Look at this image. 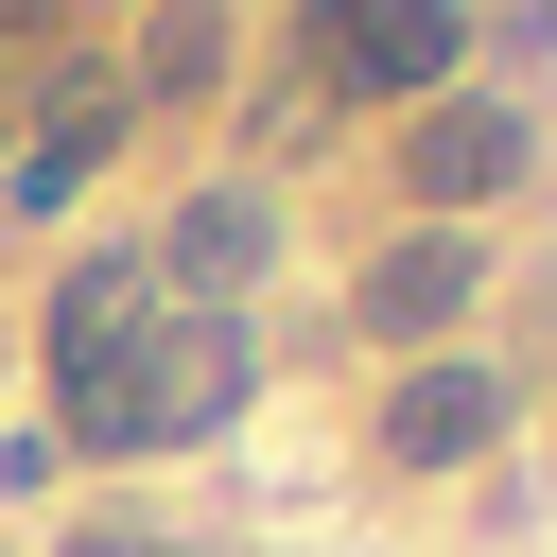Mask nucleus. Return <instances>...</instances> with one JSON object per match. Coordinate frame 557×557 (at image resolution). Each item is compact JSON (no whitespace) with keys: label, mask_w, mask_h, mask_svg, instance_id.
Returning <instances> with one entry per match:
<instances>
[{"label":"nucleus","mask_w":557,"mask_h":557,"mask_svg":"<svg viewBox=\"0 0 557 557\" xmlns=\"http://www.w3.org/2000/svg\"><path fill=\"white\" fill-rule=\"evenodd\" d=\"M244 383H261L244 313H157L104 383H70V400H52V435H70V453H191V435H226V418H244Z\"/></svg>","instance_id":"f257e3e1"},{"label":"nucleus","mask_w":557,"mask_h":557,"mask_svg":"<svg viewBox=\"0 0 557 557\" xmlns=\"http://www.w3.org/2000/svg\"><path fill=\"white\" fill-rule=\"evenodd\" d=\"M540 174V122L505 104V87H435L418 122H400V191H418V226H453V209H505Z\"/></svg>","instance_id":"f03ea898"},{"label":"nucleus","mask_w":557,"mask_h":557,"mask_svg":"<svg viewBox=\"0 0 557 557\" xmlns=\"http://www.w3.org/2000/svg\"><path fill=\"white\" fill-rule=\"evenodd\" d=\"M296 52L331 87H366V104H418V87H453L470 17H435V0H331V17H296Z\"/></svg>","instance_id":"7ed1b4c3"},{"label":"nucleus","mask_w":557,"mask_h":557,"mask_svg":"<svg viewBox=\"0 0 557 557\" xmlns=\"http://www.w3.org/2000/svg\"><path fill=\"white\" fill-rule=\"evenodd\" d=\"M139 261H157V313H226V296L278 261V209H261V191H191Z\"/></svg>","instance_id":"20e7f679"},{"label":"nucleus","mask_w":557,"mask_h":557,"mask_svg":"<svg viewBox=\"0 0 557 557\" xmlns=\"http://www.w3.org/2000/svg\"><path fill=\"white\" fill-rule=\"evenodd\" d=\"M505 418H522V383H505V366H453V348L383 383V453H400V470H470Z\"/></svg>","instance_id":"39448f33"},{"label":"nucleus","mask_w":557,"mask_h":557,"mask_svg":"<svg viewBox=\"0 0 557 557\" xmlns=\"http://www.w3.org/2000/svg\"><path fill=\"white\" fill-rule=\"evenodd\" d=\"M139 331H157V261H139V244L70 261V278H52V400H70V383H104Z\"/></svg>","instance_id":"423d86ee"},{"label":"nucleus","mask_w":557,"mask_h":557,"mask_svg":"<svg viewBox=\"0 0 557 557\" xmlns=\"http://www.w3.org/2000/svg\"><path fill=\"white\" fill-rule=\"evenodd\" d=\"M470 278H487V261H470V226H400V244L366 261V331H383V348H418V331H453V313H470Z\"/></svg>","instance_id":"0eeeda50"},{"label":"nucleus","mask_w":557,"mask_h":557,"mask_svg":"<svg viewBox=\"0 0 557 557\" xmlns=\"http://www.w3.org/2000/svg\"><path fill=\"white\" fill-rule=\"evenodd\" d=\"M122 104H139V87H104V104H87V122H52V139H35V157H17V209H70V191H87V157H104V139H122Z\"/></svg>","instance_id":"6e6552de"},{"label":"nucleus","mask_w":557,"mask_h":557,"mask_svg":"<svg viewBox=\"0 0 557 557\" xmlns=\"http://www.w3.org/2000/svg\"><path fill=\"white\" fill-rule=\"evenodd\" d=\"M209 52H226L209 17H157V35H139V70H157V87H209Z\"/></svg>","instance_id":"1a4fd4ad"}]
</instances>
